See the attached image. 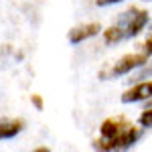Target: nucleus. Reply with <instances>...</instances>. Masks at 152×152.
Returning <instances> with one entry per match:
<instances>
[{
  "label": "nucleus",
  "instance_id": "nucleus-1",
  "mask_svg": "<svg viewBox=\"0 0 152 152\" xmlns=\"http://www.w3.org/2000/svg\"><path fill=\"white\" fill-rule=\"evenodd\" d=\"M140 136H142V128L134 126V124L130 122L114 140L107 142V140H102V138H95V140L91 142V146H94L95 152H124L140 140Z\"/></svg>",
  "mask_w": 152,
  "mask_h": 152
},
{
  "label": "nucleus",
  "instance_id": "nucleus-2",
  "mask_svg": "<svg viewBox=\"0 0 152 152\" xmlns=\"http://www.w3.org/2000/svg\"><path fill=\"white\" fill-rule=\"evenodd\" d=\"M148 63V55L144 53H132V55H124L122 59H118L110 69H102L99 77L102 79H110V77H120V75H128L134 69H138L142 65Z\"/></svg>",
  "mask_w": 152,
  "mask_h": 152
},
{
  "label": "nucleus",
  "instance_id": "nucleus-3",
  "mask_svg": "<svg viewBox=\"0 0 152 152\" xmlns=\"http://www.w3.org/2000/svg\"><path fill=\"white\" fill-rule=\"evenodd\" d=\"M148 23V12L146 10H140L136 6H132L130 10H126L124 14H120L118 18V26L124 31L126 37H136L142 33V28L146 26Z\"/></svg>",
  "mask_w": 152,
  "mask_h": 152
},
{
  "label": "nucleus",
  "instance_id": "nucleus-4",
  "mask_svg": "<svg viewBox=\"0 0 152 152\" xmlns=\"http://www.w3.org/2000/svg\"><path fill=\"white\" fill-rule=\"evenodd\" d=\"M152 97V79L148 81H142L132 85L128 91L122 94V102L124 104H136V102H146Z\"/></svg>",
  "mask_w": 152,
  "mask_h": 152
},
{
  "label": "nucleus",
  "instance_id": "nucleus-5",
  "mask_svg": "<svg viewBox=\"0 0 152 152\" xmlns=\"http://www.w3.org/2000/svg\"><path fill=\"white\" fill-rule=\"evenodd\" d=\"M128 124L130 122H126L124 118H107V120L102 122V126H99V138L102 140H107V142L114 140Z\"/></svg>",
  "mask_w": 152,
  "mask_h": 152
},
{
  "label": "nucleus",
  "instance_id": "nucleus-6",
  "mask_svg": "<svg viewBox=\"0 0 152 152\" xmlns=\"http://www.w3.org/2000/svg\"><path fill=\"white\" fill-rule=\"evenodd\" d=\"M99 24L97 23H89V24H81V26H75V28H71L69 31V41L73 45H77V43H81L85 39H89V37H94L99 33Z\"/></svg>",
  "mask_w": 152,
  "mask_h": 152
},
{
  "label": "nucleus",
  "instance_id": "nucleus-7",
  "mask_svg": "<svg viewBox=\"0 0 152 152\" xmlns=\"http://www.w3.org/2000/svg\"><path fill=\"white\" fill-rule=\"evenodd\" d=\"M24 130L23 120H0V140L4 138H14Z\"/></svg>",
  "mask_w": 152,
  "mask_h": 152
},
{
  "label": "nucleus",
  "instance_id": "nucleus-8",
  "mask_svg": "<svg viewBox=\"0 0 152 152\" xmlns=\"http://www.w3.org/2000/svg\"><path fill=\"white\" fill-rule=\"evenodd\" d=\"M124 31L120 28V26H110V28H105V33H104V39H105V43L107 45H116V43H120L122 39H124Z\"/></svg>",
  "mask_w": 152,
  "mask_h": 152
},
{
  "label": "nucleus",
  "instance_id": "nucleus-9",
  "mask_svg": "<svg viewBox=\"0 0 152 152\" xmlns=\"http://www.w3.org/2000/svg\"><path fill=\"white\" fill-rule=\"evenodd\" d=\"M152 77V61H148L146 65H142L140 71H136L132 77H130V81H134V85L136 83H142V81H148Z\"/></svg>",
  "mask_w": 152,
  "mask_h": 152
},
{
  "label": "nucleus",
  "instance_id": "nucleus-10",
  "mask_svg": "<svg viewBox=\"0 0 152 152\" xmlns=\"http://www.w3.org/2000/svg\"><path fill=\"white\" fill-rule=\"evenodd\" d=\"M138 122H140V128H152V110H144Z\"/></svg>",
  "mask_w": 152,
  "mask_h": 152
},
{
  "label": "nucleus",
  "instance_id": "nucleus-11",
  "mask_svg": "<svg viewBox=\"0 0 152 152\" xmlns=\"http://www.w3.org/2000/svg\"><path fill=\"white\" fill-rule=\"evenodd\" d=\"M31 102H33V105H35V110H39V112L45 107V102H43V97H41L39 94H33V95H31Z\"/></svg>",
  "mask_w": 152,
  "mask_h": 152
},
{
  "label": "nucleus",
  "instance_id": "nucleus-12",
  "mask_svg": "<svg viewBox=\"0 0 152 152\" xmlns=\"http://www.w3.org/2000/svg\"><path fill=\"white\" fill-rule=\"evenodd\" d=\"M142 51H144V55H152V37L146 39V43H142Z\"/></svg>",
  "mask_w": 152,
  "mask_h": 152
},
{
  "label": "nucleus",
  "instance_id": "nucleus-13",
  "mask_svg": "<svg viewBox=\"0 0 152 152\" xmlns=\"http://www.w3.org/2000/svg\"><path fill=\"white\" fill-rule=\"evenodd\" d=\"M112 2H122V0H97L99 6H104V4H112Z\"/></svg>",
  "mask_w": 152,
  "mask_h": 152
},
{
  "label": "nucleus",
  "instance_id": "nucleus-14",
  "mask_svg": "<svg viewBox=\"0 0 152 152\" xmlns=\"http://www.w3.org/2000/svg\"><path fill=\"white\" fill-rule=\"evenodd\" d=\"M33 152H51V148H47V146H39V148H35Z\"/></svg>",
  "mask_w": 152,
  "mask_h": 152
},
{
  "label": "nucleus",
  "instance_id": "nucleus-15",
  "mask_svg": "<svg viewBox=\"0 0 152 152\" xmlns=\"http://www.w3.org/2000/svg\"><path fill=\"white\" fill-rule=\"evenodd\" d=\"M144 110H152V97H150V99H146V102H144Z\"/></svg>",
  "mask_w": 152,
  "mask_h": 152
}]
</instances>
